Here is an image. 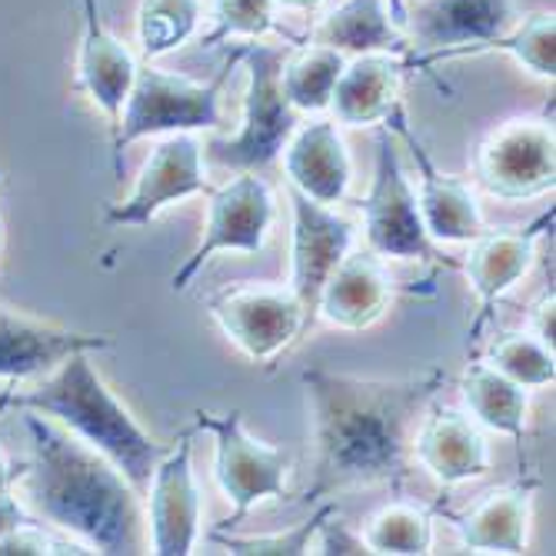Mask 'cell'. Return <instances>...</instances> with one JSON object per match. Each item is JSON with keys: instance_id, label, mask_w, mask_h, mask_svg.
Listing matches in <instances>:
<instances>
[{"instance_id": "9a60e30c", "label": "cell", "mask_w": 556, "mask_h": 556, "mask_svg": "<svg viewBox=\"0 0 556 556\" xmlns=\"http://www.w3.org/2000/svg\"><path fill=\"white\" fill-rule=\"evenodd\" d=\"M387 127L393 130V137H400L407 143L417 177H420V217L427 233L437 243H470L473 237H480L486 230L483 224V211L477 204V193L470 190L467 180L453 177L446 170H440L430 157V150L424 147V140L414 134L407 108L396 104L387 117Z\"/></svg>"}, {"instance_id": "ac0fdd59", "label": "cell", "mask_w": 556, "mask_h": 556, "mask_svg": "<svg viewBox=\"0 0 556 556\" xmlns=\"http://www.w3.org/2000/svg\"><path fill=\"white\" fill-rule=\"evenodd\" d=\"M553 230V207L543 211L533 224L517 227V230H483L470 243V257L464 264L477 296H480V314L470 327V346L483 337V327L493 320L496 300L507 293L533 264L536 243Z\"/></svg>"}, {"instance_id": "603a6c76", "label": "cell", "mask_w": 556, "mask_h": 556, "mask_svg": "<svg viewBox=\"0 0 556 556\" xmlns=\"http://www.w3.org/2000/svg\"><path fill=\"white\" fill-rule=\"evenodd\" d=\"M311 43L333 47L346 58L357 54H396L407 58L410 43L396 24L390 0H340V4L317 21Z\"/></svg>"}, {"instance_id": "8992f818", "label": "cell", "mask_w": 556, "mask_h": 556, "mask_svg": "<svg viewBox=\"0 0 556 556\" xmlns=\"http://www.w3.org/2000/svg\"><path fill=\"white\" fill-rule=\"evenodd\" d=\"M393 14L410 43L403 58L407 71L477 58L486 40L507 34L517 21L514 0H400Z\"/></svg>"}, {"instance_id": "5bb4252c", "label": "cell", "mask_w": 556, "mask_h": 556, "mask_svg": "<svg viewBox=\"0 0 556 556\" xmlns=\"http://www.w3.org/2000/svg\"><path fill=\"white\" fill-rule=\"evenodd\" d=\"M193 433L184 430L177 446L164 453L147 486L150 553L187 556L200 536V490L193 480Z\"/></svg>"}, {"instance_id": "d590c367", "label": "cell", "mask_w": 556, "mask_h": 556, "mask_svg": "<svg viewBox=\"0 0 556 556\" xmlns=\"http://www.w3.org/2000/svg\"><path fill=\"white\" fill-rule=\"evenodd\" d=\"M280 11H296V14H317L324 8V0H277Z\"/></svg>"}, {"instance_id": "e575fe53", "label": "cell", "mask_w": 556, "mask_h": 556, "mask_svg": "<svg viewBox=\"0 0 556 556\" xmlns=\"http://www.w3.org/2000/svg\"><path fill=\"white\" fill-rule=\"evenodd\" d=\"M30 520V514L24 510V503L4 486L0 490V540H4L11 530H17L21 523H27Z\"/></svg>"}, {"instance_id": "7c38bea8", "label": "cell", "mask_w": 556, "mask_h": 556, "mask_svg": "<svg viewBox=\"0 0 556 556\" xmlns=\"http://www.w3.org/2000/svg\"><path fill=\"white\" fill-rule=\"evenodd\" d=\"M193 193H211L204 177V147L193 134H167L147 157L130 197L121 204H108L104 224L147 227L164 207Z\"/></svg>"}, {"instance_id": "1f68e13d", "label": "cell", "mask_w": 556, "mask_h": 556, "mask_svg": "<svg viewBox=\"0 0 556 556\" xmlns=\"http://www.w3.org/2000/svg\"><path fill=\"white\" fill-rule=\"evenodd\" d=\"M214 4V30L204 37L207 47L220 40H264L280 30L277 0H211Z\"/></svg>"}, {"instance_id": "8d00e7d4", "label": "cell", "mask_w": 556, "mask_h": 556, "mask_svg": "<svg viewBox=\"0 0 556 556\" xmlns=\"http://www.w3.org/2000/svg\"><path fill=\"white\" fill-rule=\"evenodd\" d=\"M11 477H14V470H11V464H8V457H4V450H0V490H4V486L11 483Z\"/></svg>"}, {"instance_id": "e0dca14e", "label": "cell", "mask_w": 556, "mask_h": 556, "mask_svg": "<svg viewBox=\"0 0 556 556\" xmlns=\"http://www.w3.org/2000/svg\"><path fill=\"white\" fill-rule=\"evenodd\" d=\"M111 346V333H80L71 327L43 324L0 303V380H43L74 353H100Z\"/></svg>"}, {"instance_id": "7a4b0ae2", "label": "cell", "mask_w": 556, "mask_h": 556, "mask_svg": "<svg viewBox=\"0 0 556 556\" xmlns=\"http://www.w3.org/2000/svg\"><path fill=\"white\" fill-rule=\"evenodd\" d=\"M21 417L30 457L11 483H21L34 517L74 536L87 553H150L147 514L130 480L58 420L37 410H21Z\"/></svg>"}, {"instance_id": "d4e9b609", "label": "cell", "mask_w": 556, "mask_h": 556, "mask_svg": "<svg viewBox=\"0 0 556 556\" xmlns=\"http://www.w3.org/2000/svg\"><path fill=\"white\" fill-rule=\"evenodd\" d=\"M460 393L467 400L470 414L483 427H490L496 433H507L510 440H517L523 446L527 410H530L527 387H520L510 377H503L490 364H467V370L460 377Z\"/></svg>"}, {"instance_id": "cb8c5ba5", "label": "cell", "mask_w": 556, "mask_h": 556, "mask_svg": "<svg viewBox=\"0 0 556 556\" xmlns=\"http://www.w3.org/2000/svg\"><path fill=\"white\" fill-rule=\"evenodd\" d=\"M536 480H520L483 496L467 514L450 517L467 549L477 553H523L533 514Z\"/></svg>"}, {"instance_id": "7402d4cb", "label": "cell", "mask_w": 556, "mask_h": 556, "mask_svg": "<svg viewBox=\"0 0 556 556\" xmlns=\"http://www.w3.org/2000/svg\"><path fill=\"white\" fill-rule=\"evenodd\" d=\"M407 74V64L396 54H357L346 58L343 74L337 77L330 114L346 127H367L390 117L400 100V84Z\"/></svg>"}, {"instance_id": "8fae6325", "label": "cell", "mask_w": 556, "mask_h": 556, "mask_svg": "<svg viewBox=\"0 0 556 556\" xmlns=\"http://www.w3.org/2000/svg\"><path fill=\"white\" fill-rule=\"evenodd\" d=\"M274 224V193L261 174H240L220 190H211L207 227L197 250L184 261V267L170 277V290L180 293L193 283L214 254L237 250V254H261L267 230Z\"/></svg>"}, {"instance_id": "2e32d148", "label": "cell", "mask_w": 556, "mask_h": 556, "mask_svg": "<svg viewBox=\"0 0 556 556\" xmlns=\"http://www.w3.org/2000/svg\"><path fill=\"white\" fill-rule=\"evenodd\" d=\"M134 50L104 24L97 0H80V40L74 58V90L108 117L111 137L121 127V111L137 77Z\"/></svg>"}, {"instance_id": "ffe728a7", "label": "cell", "mask_w": 556, "mask_h": 556, "mask_svg": "<svg viewBox=\"0 0 556 556\" xmlns=\"http://www.w3.org/2000/svg\"><path fill=\"white\" fill-rule=\"evenodd\" d=\"M283 170L293 190L327 207L340 204L353 177L346 143L330 121H314L293 130L283 147Z\"/></svg>"}, {"instance_id": "d6986e66", "label": "cell", "mask_w": 556, "mask_h": 556, "mask_svg": "<svg viewBox=\"0 0 556 556\" xmlns=\"http://www.w3.org/2000/svg\"><path fill=\"white\" fill-rule=\"evenodd\" d=\"M390 300L393 280L387 277L383 261L374 250H350L320 290L317 317L340 330H367L387 314Z\"/></svg>"}, {"instance_id": "5b68a950", "label": "cell", "mask_w": 556, "mask_h": 556, "mask_svg": "<svg viewBox=\"0 0 556 556\" xmlns=\"http://www.w3.org/2000/svg\"><path fill=\"white\" fill-rule=\"evenodd\" d=\"M287 58V47H270L261 40L243 43V124L230 140H214L207 150L224 167L240 174H264L280 154L293 130L300 127V114L287 104L280 90V67Z\"/></svg>"}, {"instance_id": "484cf974", "label": "cell", "mask_w": 556, "mask_h": 556, "mask_svg": "<svg viewBox=\"0 0 556 556\" xmlns=\"http://www.w3.org/2000/svg\"><path fill=\"white\" fill-rule=\"evenodd\" d=\"M343 64L346 54L320 43H307L296 54H287L280 67V90L287 97V104L296 114H324L330 108Z\"/></svg>"}, {"instance_id": "52a82bcc", "label": "cell", "mask_w": 556, "mask_h": 556, "mask_svg": "<svg viewBox=\"0 0 556 556\" xmlns=\"http://www.w3.org/2000/svg\"><path fill=\"white\" fill-rule=\"evenodd\" d=\"M361 211H364L367 250H374L380 261H424V264L460 267L457 261L443 257L437 250V240L427 233L417 193L400 164L396 137L387 124L377 130L374 180L367 197L361 200Z\"/></svg>"}, {"instance_id": "4dcf8cb0", "label": "cell", "mask_w": 556, "mask_h": 556, "mask_svg": "<svg viewBox=\"0 0 556 556\" xmlns=\"http://www.w3.org/2000/svg\"><path fill=\"white\" fill-rule=\"evenodd\" d=\"M337 510V503H320V507L290 530H277V533H257V536H237V533H224L214 530L211 540L220 543L227 553L237 556H303L311 553V543L320 530V523Z\"/></svg>"}, {"instance_id": "d6a6232c", "label": "cell", "mask_w": 556, "mask_h": 556, "mask_svg": "<svg viewBox=\"0 0 556 556\" xmlns=\"http://www.w3.org/2000/svg\"><path fill=\"white\" fill-rule=\"evenodd\" d=\"M317 536H320V540H317V549H314V553H367L364 536L350 533L346 523L337 520V510L320 523Z\"/></svg>"}, {"instance_id": "f1b7e54d", "label": "cell", "mask_w": 556, "mask_h": 556, "mask_svg": "<svg viewBox=\"0 0 556 556\" xmlns=\"http://www.w3.org/2000/svg\"><path fill=\"white\" fill-rule=\"evenodd\" d=\"M496 50L500 54H510L530 74L553 80V74H556V17H553V11L530 14L523 24H514L507 34L486 40L477 50V58L496 54Z\"/></svg>"}, {"instance_id": "4316f807", "label": "cell", "mask_w": 556, "mask_h": 556, "mask_svg": "<svg viewBox=\"0 0 556 556\" xmlns=\"http://www.w3.org/2000/svg\"><path fill=\"white\" fill-rule=\"evenodd\" d=\"M200 27V0H140L137 43L143 61L180 50Z\"/></svg>"}, {"instance_id": "30bf717a", "label": "cell", "mask_w": 556, "mask_h": 556, "mask_svg": "<svg viewBox=\"0 0 556 556\" xmlns=\"http://www.w3.org/2000/svg\"><path fill=\"white\" fill-rule=\"evenodd\" d=\"M211 317L250 364H267L307 333L290 287L233 283L211 296Z\"/></svg>"}, {"instance_id": "3957f363", "label": "cell", "mask_w": 556, "mask_h": 556, "mask_svg": "<svg viewBox=\"0 0 556 556\" xmlns=\"http://www.w3.org/2000/svg\"><path fill=\"white\" fill-rule=\"evenodd\" d=\"M14 410H37L58 420L100 457H108L130 486L143 496L157 464L170 446L150 437L134 414L114 396L90 364V353H74L54 374H47L34 390L11 393Z\"/></svg>"}, {"instance_id": "83f0119b", "label": "cell", "mask_w": 556, "mask_h": 556, "mask_svg": "<svg viewBox=\"0 0 556 556\" xmlns=\"http://www.w3.org/2000/svg\"><path fill=\"white\" fill-rule=\"evenodd\" d=\"M367 553H393V556H420L433 546V517L410 503H390L377 510L364 527Z\"/></svg>"}, {"instance_id": "4fadbf2b", "label": "cell", "mask_w": 556, "mask_h": 556, "mask_svg": "<svg viewBox=\"0 0 556 556\" xmlns=\"http://www.w3.org/2000/svg\"><path fill=\"white\" fill-rule=\"evenodd\" d=\"M290 207H293V274L290 290L303 307V324H317V300L327 283V277L337 270V264L353 250V227L350 217L330 211L327 204H317L307 193L290 187Z\"/></svg>"}, {"instance_id": "836d02e7", "label": "cell", "mask_w": 556, "mask_h": 556, "mask_svg": "<svg viewBox=\"0 0 556 556\" xmlns=\"http://www.w3.org/2000/svg\"><path fill=\"white\" fill-rule=\"evenodd\" d=\"M553 317H556V296H553V287L540 296V303L530 311V324H533V337L543 343V346H556V324H553Z\"/></svg>"}, {"instance_id": "6da1fadb", "label": "cell", "mask_w": 556, "mask_h": 556, "mask_svg": "<svg viewBox=\"0 0 556 556\" xmlns=\"http://www.w3.org/2000/svg\"><path fill=\"white\" fill-rule=\"evenodd\" d=\"M443 367L414 377H353L324 367L303 370L314 424V486L307 503L361 486H400L417 417L446 383Z\"/></svg>"}, {"instance_id": "f546056e", "label": "cell", "mask_w": 556, "mask_h": 556, "mask_svg": "<svg viewBox=\"0 0 556 556\" xmlns=\"http://www.w3.org/2000/svg\"><path fill=\"white\" fill-rule=\"evenodd\" d=\"M486 364L493 370H500L503 377L517 380L520 387H549L553 377H556L553 350L543 346L533 333L500 337L486 353Z\"/></svg>"}, {"instance_id": "9c48e42d", "label": "cell", "mask_w": 556, "mask_h": 556, "mask_svg": "<svg viewBox=\"0 0 556 556\" xmlns=\"http://www.w3.org/2000/svg\"><path fill=\"white\" fill-rule=\"evenodd\" d=\"M473 177L496 200H530L553 190V117H514L496 124L473 150Z\"/></svg>"}, {"instance_id": "44dd1931", "label": "cell", "mask_w": 556, "mask_h": 556, "mask_svg": "<svg viewBox=\"0 0 556 556\" xmlns=\"http://www.w3.org/2000/svg\"><path fill=\"white\" fill-rule=\"evenodd\" d=\"M417 460L424 464V470L440 483V486H457L467 480H477L490 470V446L486 437L480 433V427L473 420H467L464 414L450 410V407H437L417 440Z\"/></svg>"}, {"instance_id": "ba28073f", "label": "cell", "mask_w": 556, "mask_h": 556, "mask_svg": "<svg viewBox=\"0 0 556 556\" xmlns=\"http://www.w3.org/2000/svg\"><path fill=\"white\" fill-rule=\"evenodd\" d=\"M197 430H207L214 437V477L224 496L230 500L237 523L257 507L261 500H283L290 496V453L283 446L264 443L247 430L240 410L230 414H207L197 410Z\"/></svg>"}, {"instance_id": "74e56055", "label": "cell", "mask_w": 556, "mask_h": 556, "mask_svg": "<svg viewBox=\"0 0 556 556\" xmlns=\"http://www.w3.org/2000/svg\"><path fill=\"white\" fill-rule=\"evenodd\" d=\"M0 177H4V170H0Z\"/></svg>"}, {"instance_id": "277c9868", "label": "cell", "mask_w": 556, "mask_h": 556, "mask_svg": "<svg viewBox=\"0 0 556 556\" xmlns=\"http://www.w3.org/2000/svg\"><path fill=\"white\" fill-rule=\"evenodd\" d=\"M243 58V43L224 61L214 80H193L187 74L157 71L150 61L137 64V77L121 111V127L111 137L114 174L124 177V150L134 140L154 134H193L220 127V93Z\"/></svg>"}]
</instances>
